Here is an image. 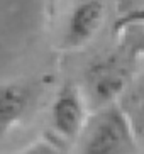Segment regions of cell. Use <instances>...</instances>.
Segmentation results:
<instances>
[{
  "instance_id": "obj_1",
  "label": "cell",
  "mask_w": 144,
  "mask_h": 154,
  "mask_svg": "<svg viewBox=\"0 0 144 154\" xmlns=\"http://www.w3.org/2000/svg\"><path fill=\"white\" fill-rule=\"evenodd\" d=\"M80 137V149L90 154L132 152L137 149L131 120L115 103H108L93 117H88Z\"/></svg>"
},
{
  "instance_id": "obj_2",
  "label": "cell",
  "mask_w": 144,
  "mask_h": 154,
  "mask_svg": "<svg viewBox=\"0 0 144 154\" xmlns=\"http://www.w3.org/2000/svg\"><path fill=\"white\" fill-rule=\"evenodd\" d=\"M88 105L81 90L73 83H66L56 93L49 110V120L53 131L61 139L75 140L88 120Z\"/></svg>"
},
{
  "instance_id": "obj_3",
  "label": "cell",
  "mask_w": 144,
  "mask_h": 154,
  "mask_svg": "<svg viewBox=\"0 0 144 154\" xmlns=\"http://www.w3.org/2000/svg\"><path fill=\"white\" fill-rule=\"evenodd\" d=\"M107 7L102 0H81L68 14L64 20L61 46L64 49H77L90 42L105 22Z\"/></svg>"
},
{
  "instance_id": "obj_4",
  "label": "cell",
  "mask_w": 144,
  "mask_h": 154,
  "mask_svg": "<svg viewBox=\"0 0 144 154\" xmlns=\"http://www.w3.org/2000/svg\"><path fill=\"white\" fill-rule=\"evenodd\" d=\"M32 105L34 91L29 85L20 82L0 85V139L29 115Z\"/></svg>"
},
{
  "instance_id": "obj_5",
  "label": "cell",
  "mask_w": 144,
  "mask_h": 154,
  "mask_svg": "<svg viewBox=\"0 0 144 154\" xmlns=\"http://www.w3.org/2000/svg\"><path fill=\"white\" fill-rule=\"evenodd\" d=\"M126 86V76L112 64H100L90 73V93L100 103H108Z\"/></svg>"
},
{
  "instance_id": "obj_6",
  "label": "cell",
  "mask_w": 144,
  "mask_h": 154,
  "mask_svg": "<svg viewBox=\"0 0 144 154\" xmlns=\"http://www.w3.org/2000/svg\"><path fill=\"white\" fill-rule=\"evenodd\" d=\"M29 151H32V152H56L59 149L51 142H39V144H34Z\"/></svg>"
},
{
  "instance_id": "obj_7",
  "label": "cell",
  "mask_w": 144,
  "mask_h": 154,
  "mask_svg": "<svg viewBox=\"0 0 144 154\" xmlns=\"http://www.w3.org/2000/svg\"><path fill=\"white\" fill-rule=\"evenodd\" d=\"M141 120L144 122V100H142V105H141Z\"/></svg>"
}]
</instances>
